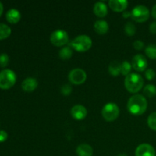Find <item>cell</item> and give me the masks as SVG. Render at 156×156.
<instances>
[{
  "instance_id": "1",
  "label": "cell",
  "mask_w": 156,
  "mask_h": 156,
  "mask_svg": "<svg viewBox=\"0 0 156 156\" xmlns=\"http://www.w3.org/2000/svg\"><path fill=\"white\" fill-rule=\"evenodd\" d=\"M148 103L146 98L142 94H135L130 97L127 103V109L131 114L140 116L147 109Z\"/></svg>"
},
{
  "instance_id": "2",
  "label": "cell",
  "mask_w": 156,
  "mask_h": 156,
  "mask_svg": "<svg viewBox=\"0 0 156 156\" xmlns=\"http://www.w3.org/2000/svg\"><path fill=\"white\" fill-rule=\"evenodd\" d=\"M144 80L138 73H131L125 78L124 85L126 89L130 93H137L143 88Z\"/></svg>"
},
{
  "instance_id": "3",
  "label": "cell",
  "mask_w": 156,
  "mask_h": 156,
  "mask_svg": "<svg viewBox=\"0 0 156 156\" xmlns=\"http://www.w3.org/2000/svg\"><path fill=\"white\" fill-rule=\"evenodd\" d=\"M92 41L88 35L82 34L76 37L70 43V47L78 52H85L91 49Z\"/></svg>"
},
{
  "instance_id": "4",
  "label": "cell",
  "mask_w": 156,
  "mask_h": 156,
  "mask_svg": "<svg viewBox=\"0 0 156 156\" xmlns=\"http://www.w3.org/2000/svg\"><path fill=\"white\" fill-rule=\"evenodd\" d=\"M16 82V75L12 70L4 69L0 72V88L9 89Z\"/></svg>"
},
{
  "instance_id": "5",
  "label": "cell",
  "mask_w": 156,
  "mask_h": 156,
  "mask_svg": "<svg viewBox=\"0 0 156 156\" xmlns=\"http://www.w3.org/2000/svg\"><path fill=\"white\" fill-rule=\"evenodd\" d=\"M101 114L106 121L112 122L119 117L120 108L115 103L110 102L106 104L102 108Z\"/></svg>"
},
{
  "instance_id": "6",
  "label": "cell",
  "mask_w": 156,
  "mask_h": 156,
  "mask_svg": "<svg viewBox=\"0 0 156 156\" xmlns=\"http://www.w3.org/2000/svg\"><path fill=\"white\" fill-rule=\"evenodd\" d=\"M150 12L146 6L140 5H136L131 12V18L136 22H145L149 19Z\"/></svg>"
},
{
  "instance_id": "7",
  "label": "cell",
  "mask_w": 156,
  "mask_h": 156,
  "mask_svg": "<svg viewBox=\"0 0 156 156\" xmlns=\"http://www.w3.org/2000/svg\"><path fill=\"white\" fill-rule=\"evenodd\" d=\"M50 41L52 44L56 47H62L68 44L69 42V35L66 31L64 30H54L50 35Z\"/></svg>"
},
{
  "instance_id": "8",
  "label": "cell",
  "mask_w": 156,
  "mask_h": 156,
  "mask_svg": "<svg viewBox=\"0 0 156 156\" xmlns=\"http://www.w3.org/2000/svg\"><path fill=\"white\" fill-rule=\"evenodd\" d=\"M86 73L82 69H74L69 74V80L73 85H82L86 81Z\"/></svg>"
},
{
  "instance_id": "9",
  "label": "cell",
  "mask_w": 156,
  "mask_h": 156,
  "mask_svg": "<svg viewBox=\"0 0 156 156\" xmlns=\"http://www.w3.org/2000/svg\"><path fill=\"white\" fill-rule=\"evenodd\" d=\"M148 62L146 56L142 54H136L132 59V67L137 72H143L147 68Z\"/></svg>"
},
{
  "instance_id": "10",
  "label": "cell",
  "mask_w": 156,
  "mask_h": 156,
  "mask_svg": "<svg viewBox=\"0 0 156 156\" xmlns=\"http://www.w3.org/2000/svg\"><path fill=\"white\" fill-rule=\"evenodd\" d=\"M135 155L136 156H155V150L150 144L143 143L136 148Z\"/></svg>"
},
{
  "instance_id": "11",
  "label": "cell",
  "mask_w": 156,
  "mask_h": 156,
  "mask_svg": "<svg viewBox=\"0 0 156 156\" xmlns=\"http://www.w3.org/2000/svg\"><path fill=\"white\" fill-rule=\"evenodd\" d=\"M71 115L77 120H82L87 116V110L84 106L80 105H75L71 109Z\"/></svg>"
},
{
  "instance_id": "12",
  "label": "cell",
  "mask_w": 156,
  "mask_h": 156,
  "mask_svg": "<svg viewBox=\"0 0 156 156\" xmlns=\"http://www.w3.org/2000/svg\"><path fill=\"white\" fill-rule=\"evenodd\" d=\"M38 82L36 79L28 77L24 79L21 83V88L26 92H32L37 88Z\"/></svg>"
},
{
  "instance_id": "13",
  "label": "cell",
  "mask_w": 156,
  "mask_h": 156,
  "mask_svg": "<svg viewBox=\"0 0 156 156\" xmlns=\"http://www.w3.org/2000/svg\"><path fill=\"white\" fill-rule=\"evenodd\" d=\"M109 7L116 12H123L128 6V2L126 0H111L108 2Z\"/></svg>"
},
{
  "instance_id": "14",
  "label": "cell",
  "mask_w": 156,
  "mask_h": 156,
  "mask_svg": "<svg viewBox=\"0 0 156 156\" xmlns=\"http://www.w3.org/2000/svg\"><path fill=\"white\" fill-rule=\"evenodd\" d=\"M93 11L96 16L99 17V18H104L108 15V6L102 2H98L94 4Z\"/></svg>"
},
{
  "instance_id": "15",
  "label": "cell",
  "mask_w": 156,
  "mask_h": 156,
  "mask_svg": "<svg viewBox=\"0 0 156 156\" xmlns=\"http://www.w3.org/2000/svg\"><path fill=\"white\" fill-rule=\"evenodd\" d=\"M21 15L17 9H12L6 13V20L11 24H17L21 20Z\"/></svg>"
},
{
  "instance_id": "16",
  "label": "cell",
  "mask_w": 156,
  "mask_h": 156,
  "mask_svg": "<svg viewBox=\"0 0 156 156\" xmlns=\"http://www.w3.org/2000/svg\"><path fill=\"white\" fill-rule=\"evenodd\" d=\"M76 154L78 156H92L93 149L90 145L83 143L77 147Z\"/></svg>"
},
{
  "instance_id": "17",
  "label": "cell",
  "mask_w": 156,
  "mask_h": 156,
  "mask_svg": "<svg viewBox=\"0 0 156 156\" xmlns=\"http://www.w3.org/2000/svg\"><path fill=\"white\" fill-rule=\"evenodd\" d=\"M94 28L98 34H105L108 31L109 25L108 22L104 20H98L94 22Z\"/></svg>"
},
{
  "instance_id": "18",
  "label": "cell",
  "mask_w": 156,
  "mask_h": 156,
  "mask_svg": "<svg viewBox=\"0 0 156 156\" xmlns=\"http://www.w3.org/2000/svg\"><path fill=\"white\" fill-rule=\"evenodd\" d=\"M108 71L111 76H119L121 73V63L117 61H112L108 66Z\"/></svg>"
},
{
  "instance_id": "19",
  "label": "cell",
  "mask_w": 156,
  "mask_h": 156,
  "mask_svg": "<svg viewBox=\"0 0 156 156\" xmlns=\"http://www.w3.org/2000/svg\"><path fill=\"white\" fill-rule=\"evenodd\" d=\"M70 46H66L64 47L59 50V56L63 60H66V59H70L73 56V50Z\"/></svg>"
},
{
  "instance_id": "20",
  "label": "cell",
  "mask_w": 156,
  "mask_h": 156,
  "mask_svg": "<svg viewBox=\"0 0 156 156\" xmlns=\"http://www.w3.org/2000/svg\"><path fill=\"white\" fill-rule=\"evenodd\" d=\"M12 33L10 27L5 24L0 23V40H4L9 37Z\"/></svg>"
},
{
  "instance_id": "21",
  "label": "cell",
  "mask_w": 156,
  "mask_h": 156,
  "mask_svg": "<svg viewBox=\"0 0 156 156\" xmlns=\"http://www.w3.org/2000/svg\"><path fill=\"white\" fill-rule=\"evenodd\" d=\"M143 93L148 98H153L156 96V86L152 84L146 85L143 89Z\"/></svg>"
},
{
  "instance_id": "22",
  "label": "cell",
  "mask_w": 156,
  "mask_h": 156,
  "mask_svg": "<svg viewBox=\"0 0 156 156\" xmlns=\"http://www.w3.org/2000/svg\"><path fill=\"white\" fill-rule=\"evenodd\" d=\"M146 56L152 59H156V45L155 44H150L148 46L145 50Z\"/></svg>"
},
{
  "instance_id": "23",
  "label": "cell",
  "mask_w": 156,
  "mask_h": 156,
  "mask_svg": "<svg viewBox=\"0 0 156 156\" xmlns=\"http://www.w3.org/2000/svg\"><path fill=\"white\" fill-rule=\"evenodd\" d=\"M124 30L126 35L131 37L133 36L136 34V27L135 24H134L133 23L129 21V22L126 23V25H125Z\"/></svg>"
},
{
  "instance_id": "24",
  "label": "cell",
  "mask_w": 156,
  "mask_h": 156,
  "mask_svg": "<svg viewBox=\"0 0 156 156\" xmlns=\"http://www.w3.org/2000/svg\"><path fill=\"white\" fill-rule=\"evenodd\" d=\"M131 69H132V64L129 63L127 61H123L121 63V74L123 76H128L130 74Z\"/></svg>"
},
{
  "instance_id": "25",
  "label": "cell",
  "mask_w": 156,
  "mask_h": 156,
  "mask_svg": "<svg viewBox=\"0 0 156 156\" xmlns=\"http://www.w3.org/2000/svg\"><path fill=\"white\" fill-rule=\"evenodd\" d=\"M148 126H149L150 129L152 130L156 131V112L152 113L149 116L147 120Z\"/></svg>"
},
{
  "instance_id": "26",
  "label": "cell",
  "mask_w": 156,
  "mask_h": 156,
  "mask_svg": "<svg viewBox=\"0 0 156 156\" xmlns=\"http://www.w3.org/2000/svg\"><path fill=\"white\" fill-rule=\"evenodd\" d=\"M9 62V57L6 53H2L0 54V66L4 68L7 66Z\"/></svg>"
},
{
  "instance_id": "27",
  "label": "cell",
  "mask_w": 156,
  "mask_h": 156,
  "mask_svg": "<svg viewBox=\"0 0 156 156\" xmlns=\"http://www.w3.org/2000/svg\"><path fill=\"white\" fill-rule=\"evenodd\" d=\"M145 76H146V78L148 79V80L151 81V80H153V79H155L156 76V73L152 69H146V73H145Z\"/></svg>"
},
{
  "instance_id": "28",
  "label": "cell",
  "mask_w": 156,
  "mask_h": 156,
  "mask_svg": "<svg viewBox=\"0 0 156 156\" xmlns=\"http://www.w3.org/2000/svg\"><path fill=\"white\" fill-rule=\"evenodd\" d=\"M72 92V87L69 85H63L61 88V93L63 95L68 96L71 94Z\"/></svg>"
},
{
  "instance_id": "29",
  "label": "cell",
  "mask_w": 156,
  "mask_h": 156,
  "mask_svg": "<svg viewBox=\"0 0 156 156\" xmlns=\"http://www.w3.org/2000/svg\"><path fill=\"white\" fill-rule=\"evenodd\" d=\"M133 47L136 50H143V47H144V43L142 41H140V40H137V41H134L133 43Z\"/></svg>"
},
{
  "instance_id": "30",
  "label": "cell",
  "mask_w": 156,
  "mask_h": 156,
  "mask_svg": "<svg viewBox=\"0 0 156 156\" xmlns=\"http://www.w3.org/2000/svg\"><path fill=\"white\" fill-rule=\"evenodd\" d=\"M8 139V133L4 130L0 131V143H3Z\"/></svg>"
},
{
  "instance_id": "31",
  "label": "cell",
  "mask_w": 156,
  "mask_h": 156,
  "mask_svg": "<svg viewBox=\"0 0 156 156\" xmlns=\"http://www.w3.org/2000/svg\"><path fill=\"white\" fill-rule=\"evenodd\" d=\"M149 30L151 33L156 34V21H154L149 25Z\"/></svg>"
},
{
  "instance_id": "32",
  "label": "cell",
  "mask_w": 156,
  "mask_h": 156,
  "mask_svg": "<svg viewBox=\"0 0 156 156\" xmlns=\"http://www.w3.org/2000/svg\"><path fill=\"white\" fill-rule=\"evenodd\" d=\"M123 17L124 18H130L131 17V12H129V11H127V12H124L123 13Z\"/></svg>"
},
{
  "instance_id": "33",
  "label": "cell",
  "mask_w": 156,
  "mask_h": 156,
  "mask_svg": "<svg viewBox=\"0 0 156 156\" xmlns=\"http://www.w3.org/2000/svg\"><path fill=\"white\" fill-rule=\"evenodd\" d=\"M152 15L155 19H156V5L153 6L152 9Z\"/></svg>"
},
{
  "instance_id": "34",
  "label": "cell",
  "mask_w": 156,
  "mask_h": 156,
  "mask_svg": "<svg viewBox=\"0 0 156 156\" xmlns=\"http://www.w3.org/2000/svg\"><path fill=\"white\" fill-rule=\"evenodd\" d=\"M2 12H3V5L2 3L0 2V17H1V15H2Z\"/></svg>"
},
{
  "instance_id": "35",
  "label": "cell",
  "mask_w": 156,
  "mask_h": 156,
  "mask_svg": "<svg viewBox=\"0 0 156 156\" xmlns=\"http://www.w3.org/2000/svg\"><path fill=\"white\" fill-rule=\"evenodd\" d=\"M117 156H128V155L125 153H120V154H119Z\"/></svg>"
}]
</instances>
